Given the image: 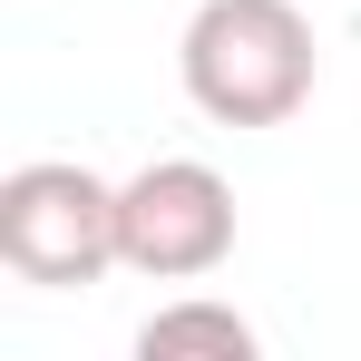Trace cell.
<instances>
[{"label":"cell","instance_id":"1","mask_svg":"<svg viewBox=\"0 0 361 361\" xmlns=\"http://www.w3.org/2000/svg\"><path fill=\"white\" fill-rule=\"evenodd\" d=\"M176 78L215 127H283L322 78V39L293 0H195Z\"/></svg>","mask_w":361,"mask_h":361},{"label":"cell","instance_id":"2","mask_svg":"<svg viewBox=\"0 0 361 361\" xmlns=\"http://www.w3.org/2000/svg\"><path fill=\"white\" fill-rule=\"evenodd\" d=\"M0 264L39 293H78L118 274V185L78 157H30L0 176Z\"/></svg>","mask_w":361,"mask_h":361},{"label":"cell","instance_id":"3","mask_svg":"<svg viewBox=\"0 0 361 361\" xmlns=\"http://www.w3.org/2000/svg\"><path fill=\"white\" fill-rule=\"evenodd\" d=\"M118 254L147 283H205L235 254V185L205 157H147L118 185Z\"/></svg>","mask_w":361,"mask_h":361},{"label":"cell","instance_id":"4","mask_svg":"<svg viewBox=\"0 0 361 361\" xmlns=\"http://www.w3.org/2000/svg\"><path fill=\"white\" fill-rule=\"evenodd\" d=\"M137 352H147V361H176V352L254 361V322H244L235 302H166V312H147V332H137Z\"/></svg>","mask_w":361,"mask_h":361}]
</instances>
